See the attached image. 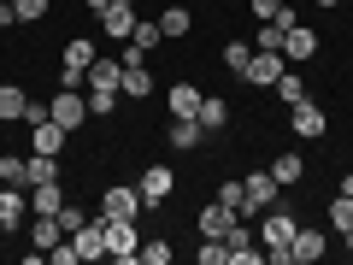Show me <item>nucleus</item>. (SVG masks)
<instances>
[{
	"label": "nucleus",
	"mask_w": 353,
	"mask_h": 265,
	"mask_svg": "<svg viewBox=\"0 0 353 265\" xmlns=\"http://www.w3.org/2000/svg\"><path fill=\"white\" fill-rule=\"evenodd\" d=\"M136 189H141V201H148V206H165L176 195V171H171V165H148Z\"/></svg>",
	"instance_id": "nucleus-4"
},
{
	"label": "nucleus",
	"mask_w": 353,
	"mask_h": 265,
	"mask_svg": "<svg viewBox=\"0 0 353 265\" xmlns=\"http://www.w3.org/2000/svg\"><path fill=\"white\" fill-rule=\"evenodd\" d=\"M24 218H30V195L18 189V183H0V224L24 230Z\"/></svg>",
	"instance_id": "nucleus-11"
},
{
	"label": "nucleus",
	"mask_w": 353,
	"mask_h": 265,
	"mask_svg": "<svg viewBox=\"0 0 353 265\" xmlns=\"http://www.w3.org/2000/svg\"><path fill=\"white\" fill-rule=\"evenodd\" d=\"M241 189H248V213H265V206L277 201L283 183H277L271 171H248V177H241ZM248 213H241V218H248Z\"/></svg>",
	"instance_id": "nucleus-10"
},
{
	"label": "nucleus",
	"mask_w": 353,
	"mask_h": 265,
	"mask_svg": "<svg viewBox=\"0 0 353 265\" xmlns=\"http://www.w3.org/2000/svg\"><path fill=\"white\" fill-rule=\"evenodd\" d=\"M136 6H106V12H101V30H106V36H112V41H130V36H136Z\"/></svg>",
	"instance_id": "nucleus-15"
},
{
	"label": "nucleus",
	"mask_w": 353,
	"mask_h": 265,
	"mask_svg": "<svg viewBox=\"0 0 353 265\" xmlns=\"http://www.w3.org/2000/svg\"><path fill=\"white\" fill-rule=\"evenodd\" d=\"M65 136H71V130H59L53 118H48V124H36V153H59Z\"/></svg>",
	"instance_id": "nucleus-28"
},
{
	"label": "nucleus",
	"mask_w": 353,
	"mask_h": 265,
	"mask_svg": "<svg viewBox=\"0 0 353 265\" xmlns=\"http://www.w3.org/2000/svg\"><path fill=\"white\" fill-rule=\"evenodd\" d=\"M24 106H30V95L18 83H0V118L12 124V118H24Z\"/></svg>",
	"instance_id": "nucleus-25"
},
{
	"label": "nucleus",
	"mask_w": 353,
	"mask_h": 265,
	"mask_svg": "<svg viewBox=\"0 0 353 265\" xmlns=\"http://www.w3.org/2000/svg\"><path fill=\"white\" fill-rule=\"evenodd\" d=\"M341 248H353V230H341Z\"/></svg>",
	"instance_id": "nucleus-43"
},
{
	"label": "nucleus",
	"mask_w": 353,
	"mask_h": 265,
	"mask_svg": "<svg viewBox=\"0 0 353 265\" xmlns=\"http://www.w3.org/2000/svg\"><path fill=\"white\" fill-rule=\"evenodd\" d=\"M101 59L94 53V41L88 36H77V41H65V59H59V88H83V77H88V65Z\"/></svg>",
	"instance_id": "nucleus-2"
},
{
	"label": "nucleus",
	"mask_w": 353,
	"mask_h": 265,
	"mask_svg": "<svg viewBox=\"0 0 353 265\" xmlns=\"http://www.w3.org/2000/svg\"><path fill=\"white\" fill-rule=\"evenodd\" d=\"M289 124H294V136H301V141H324V130H330V112H324L318 101H301V106L289 112Z\"/></svg>",
	"instance_id": "nucleus-7"
},
{
	"label": "nucleus",
	"mask_w": 353,
	"mask_h": 265,
	"mask_svg": "<svg viewBox=\"0 0 353 265\" xmlns=\"http://www.w3.org/2000/svg\"><path fill=\"white\" fill-rule=\"evenodd\" d=\"M283 71H289V59H283V53H253L248 71H241V83H248V88H271Z\"/></svg>",
	"instance_id": "nucleus-9"
},
{
	"label": "nucleus",
	"mask_w": 353,
	"mask_h": 265,
	"mask_svg": "<svg viewBox=\"0 0 353 265\" xmlns=\"http://www.w3.org/2000/svg\"><path fill=\"white\" fill-rule=\"evenodd\" d=\"M118 106H124V95H106V88H94V95H88V118H112Z\"/></svg>",
	"instance_id": "nucleus-31"
},
{
	"label": "nucleus",
	"mask_w": 353,
	"mask_h": 265,
	"mask_svg": "<svg viewBox=\"0 0 353 265\" xmlns=\"http://www.w3.org/2000/svg\"><path fill=\"white\" fill-rule=\"evenodd\" d=\"M194 124H201L206 136L230 130V101H218V95H201V112H194Z\"/></svg>",
	"instance_id": "nucleus-16"
},
{
	"label": "nucleus",
	"mask_w": 353,
	"mask_h": 265,
	"mask_svg": "<svg viewBox=\"0 0 353 265\" xmlns=\"http://www.w3.org/2000/svg\"><path fill=\"white\" fill-rule=\"evenodd\" d=\"M18 24V6H12V0H0V30H12Z\"/></svg>",
	"instance_id": "nucleus-39"
},
{
	"label": "nucleus",
	"mask_w": 353,
	"mask_h": 265,
	"mask_svg": "<svg viewBox=\"0 0 353 265\" xmlns=\"http://www.w3.org/2000/svg\"><path fill=\"white\" fill-rule=\"evenodd\" d=\"M248 59H253V41H224V65H230V71H248Z\"/></svg>",
	"instance_id": "nucleus-33"
},
{
	"label": "nucleus",
	"mask_w": 353,
	"mask_h": 265,
	"mask_svg": "<svg viewBox=\"0 0 353 265\" xmlns=\"http://www.w3.org/2000/svg\"><path fill=\"white\" fill-rule=\"evenodd\" d=\"M0 236H6V224H0Z\"/></svg>",
	"instance_id": "nucleus-44"
},
{
	"label": "nucleus",
	"mask_w": 353,
	"mask_h": 265,
	"mask_svg": "<svg viewBox=\"0 0 353 265\" xmlns=\"http://www.w3.org/2000/svg\"><path fill=\"white\" fill-rule=\"evenodd\" d=\"M236 218H241L236 206H224V201H206V206H201V236H224V230L236 224Z\"/></svg>",
	"instance_id": "nucleus-17"
},
{
	"label": "nucleus",
	"mask_w": 353,
	"mask_h": 265,
	"mask_svg": "<svg viewBox=\"0 0 353 265\" xmlns=\"http://www.w3.org/2000/svg\"><path fill=\"white\" fill-rule=\"evenodd\" d=\"M101 218H106V213H101ZM106 259L141 265V230H136V218H106Z\"/></svg>",
	"instance_id": "nucleus-1"
},
{
	"label": "nucleus",
	"mask_w": 353,
	"mask_h": 265,
	"mask_svg": "<svg viewBox=\"0 0 353 265\" xmlns=\"http://www.w3.org/2000/svg\"><path fill=\"white\" fill-rule=\"evenodd\" d=\"M53 177H59V153H30V189L53 183Z\"/></svg>",
	"instance_id": "nucleus-26"
},
{
	"label": "nucleus",
	"mask_w": 353,
	"mask_h": 265,
	"mask_svg": "<svg viewBox=\"0 0 353 265\" xmlns=\"http://www.w3.org/2000/svg\"><path fill=\"white\" fill-rule=\"evenodd\" d=\"M271 88H277V101H283V106H301V101H306V77H301V71H283Z\"/></svg>",
	"instance_id": "nucleus-24"
},
{
	"label": "nucleus",
	"mask_w": 353,
	"mask_h": 265,
	"mask_svg": "<svg viewBox=\"0 0 353 265\" xmlns=\"http://www.w3.org/2000/svg\"><path fill=\"white\" fill-rule=\"evenodd\" d=\"M83 6H88V12H106V6H112V0H83Z\"/></svg>",
	"instance_id": "nucleus-40"
},
{
	"label": "nucleus",
	"mask_w": 353,
	"mask_h": 265,
	"mask_svg": "<svg viewBox=\"0 0 353 265\" xmlns=\"http://www.w3.org/2000/svg\"><path fill=\"white\" fill-rule=\"evenodd\" d=\"M341 195H353V171H347V177H341Z\"/></svg>",
	"instance_id": "nucleus-41"
},
{
	"label": "nucleus",
	"mask_w": 353,
	"mask_h": 265,
	"mask_svg": "<svg viewBox=\"0 0 353 265\" xmlns=\"http://www.w3.org/2000/svg\"><path fill=\"white\" fill-rule=\"evenodd\" d=\"M159 30H165V41L189 36V12H183V6H165V12H159Z\"/></svg>",
	"instance_id": "nucleus-29"
},
{
	"label": "nucleus",
	"mask_w": 353,
	"mask_h": 265,
	"mask_svg": "<svg viewBox=\"0 0 353 265\" xmlns=\"http://www.w3.org/2000/svg\"><path fill=\"white\" fill-rule=\"evenodd\" d=\"M12 6H18L24 24H41V18H48V0H12Z\"/></svg>",
	"instance_id": "nucleus-36"
},
{
	"label": "nucleus",
	"mask_w": 353,
	"mask_h": 265,
	"mask_svg": "<svg viewBox=\"0 0 353 265\" xmlns=\"http://www.w3.org/2000/svg\"><path fill=\"white\" fill-rule=\"evenodd\" d=\"M48 118H53L59 130H83V118H88V101L77 95V88H59V95L48 101Z\"/></svg>",
	"instance_id": "nucleus-3"
},
{
	"label": "nucleus",
	"mask_w": 353,
	"mask_h": 265,
	"mask_svg": "<svg viewBox=\"0 0 353 265\" xmlns=\"http://www.w3.org/2000/svg\"><path fill=\"white\" fill-rule=\"evenodd\" d=\"M88 95H94V88H106V95H118V83H124V59H94L88 65Z\"/></svg>",
	"instance_id": "nucleus-14"
},
{
	"label": "nucleus",
	"mask_w": 353,
	"mask_h": 265,
	"mask_svg": "<svg viewBox=\"0 0 353 265\" xmlns=\"http://www.w3.org/2000/svg\"><path fill=\"white\" fill-rule=\"evenodd\" d=\"M318 6H324V12H336V6H341V0H318Z\"/></svg>",
	"instance_id": "nucleus-42"
},
{
	"label": "nucleus",
	"mask_w": 353,
	"mask_h": 265,
	"mask_svg": "<svg viewBox=\"0 0 353 265\" xmlns=\"http://www.w3.org/2000/svg\"><path fill=\"white\" fill-rule=\"evenodd\" d=\"M330 230H353V195H336V201H330Z\"/></svg>",
	"instance_id": "nucleus-30"
},
{
	"label": "nucleus",
	"mask_w": 353,
	"mask_h": 265,
	"mask_svg": "<svg viewBox=\"0 0 353 265\" xmlns=\"http://www.w3.org/2000/svg\"><path fill=\"white\" fill-rule=\"evenodd\" d=\"M201 141H206V130L194 124V118H171V148L176 153H194Z\"/></svg>",
	"instance_id": "nucleus-22"
},
{
	"label": "nucleus",
	"mask_w": 353,
	"mask_h": 265,
	"mask_svg": "<svg viewBox=\"0 0 353 265\" xmlns=\"http://www.w3.org/2000/svg\"><path fill=\"white\" fill-rule=\"evenodd\" d=\"M271 177H277L283 189H294V183L306 177V159L301 153H271Z\"/></svg>",
	"instance_id": "nucleus-21"
},
{
	"label": "nucleus",
	"mask_w": 353,
	"mask_h": 265,
	"mask_svg": "<svg viewBox=\"0 0 353 265\" xmlns=\"http://www.w3.org/2000/svg\"><path fill=\"white\" fill-rule=\"evenodd\" d=\"M53 242H65L59 218H41V213H36V224H30V265H41V253H48Z\"/></svg>",
	"instance_id": "nucleus-13"
},
{
	"label": "nucleus",
	"mask_w": 353,
	"mask_h": 265,
	"mask_svg": "<svg viewBox=\"0 0 353 265\" xmlns=\"http://www.w3.org/2000/svg\"><path fill=\"white\" fill-rule=\"evenodd\" d=\"M318 53V36L306 24H294V30H283V59H312Z\"/></svg>",
	"instance_id": "nucleus-18"
},
{
	"label": "nucleus",
	"mask_w": 353,
	"mask_h": 265,
	"mask_svg": "<svg viewBox=\"0 0 353 265\" xmlns=\"http://www.w3.org/2000/svg\"><path fill=\"white\" fill-rule=\"evenodd\" d=\"M118 95H124V106H130V101H148V95H153V71H148V59L124 65V83H118Z\"/></svg>",
	"instance_id": "nucleus-12"
},
{
	"label": "nucleus",
	"mask_w": 353,
	"mask_h": 265,
	"mask_svg": "<svg viewBox=\"0 0 353 265\" xmlns=\"http://www.w3.org/2000/svg\"><path fill=\"white\" fill-rule=\"evenodd\" d=\"M165 41V30H159V18H136V36H130V48H141L153 59V48Z\"/></svg>",
	"instance_id": "nucleus-23"
},
{
	"label": "nucleus",
	"mask_w": 353,
	"mask_h": 265,
	"mask_svg": "<svg viewBox=\"0 0 353 265\" xmlns=\"http://www.w3.org/2000/svg\"><path fill=\"white\" fill-rule=\"evenodd\" d=\"M248 6H253V18H259V24H265V18H271V12H277V6H283V0H248Z\"/></svg>",
	"instance_id": "nucleus-38"
},
{
	"label": "nucleus",
	"mask_w": 353,
	"mask_h": 265,
	"mask_svg": "<svg viewBox=\"0 0 353 265\" xmlns=\"http://www.w3.org/2000/svg\"><path fill=\"white\" fill-rule=\"evenodd\" d=\"M218 201L236 206V213H248V189H241V183H224V189H218Z\"/></svg>",
	"instance_id": "nucleus-37"
},
{
	"label": "nucleus",
	"mask_w": 353,
	"mask_h": 265,
	"mask_svg": "<svg viewBox=\"0 0 353 265\" xmlns=\"http://www.w3.org/2000/svg\"><path fill=\"white\" fill-rule=\"evenodd\" d=\"M253 53H283V30L271 24V18H265V24H259V36H253Z\"/></svg>",
	"instance_id": "nucleus-32"
},
{
	"label": "nucleus",
	"mask_w": 353,
	"mask_h": 265,
	"mask_svg": "<svg viewBox=\"0 0 353 265\" xmlns=\"http://www.w3.org/2000/svg\"><path fill=\"white\" fill-rule=\"evenodd\" d=\"M294 218L289 213H277V206H265V224H259V253H271V248H289L294 242Z\"/></svg>",
	"instance_id": "nucleus-5"
},
{
	"label": "nucleus",
	"mask_w": 353,
	"mask_h": 265,
	"mask_svg": "<svg viewBox=\"0 0 353 265\" xmlns=\"http://www.w3.org/2000/svg\"><path fill=\"white\" fill-rule=\"evenodd\" d=\"M83 224H88V213H83V206H71V201H65V206H59V230H65V236H77Z\"/></svg>",
	"instance_id": "nucleus-35"
},
{
	"label": "nucleus",
	"mask_w": 353,
	"mask_h": 265,
	"mask_svg": "<svg viewBox=\"0 0 353 265\" xmlns=\"http://www.w3.org/2000/svg\"><path fill=\"white\" fill-rule=\"evenodd\" d=\"M165 101H171V118H194V112H201V88H194V83H171Z\"/></svg>",
	"instance_id": "nucleus-20"
},
{
	"label": "nucleus",
	"mask_w": 353,
	"mask_h": 265,
	"mask_svg": "<svg viewBox=\"0 0 353 265\" xmlns=\"http://www.w3.org/2000/svg\"><path fill=\"white\" fill-rule=\"evenodd\" d=\"M0 183H18V189H30V159H18V153H0Z\"/></svg>",
	"instance_id": "nucleus-27"
},
{
	"label": "nucleus",
	"mask_w": 353,
	"mask_h": 265,
	"mask_svg": "<svg viewBox=\"0 0 353 265\" xmlns=\"http://www.w3.org/2000/svg\"><path fill=\"white\" fill-rule=\"evenodd\" d=\"M141 265H171V242H141Z\"/></svg>",
	"instance_id": "nucleus-34"
},
{
	"label": "nucleus",
	"mask_w": 353,
	"mask_h": 265,
	"mask_svg": "<svg viewBox=\"0 0 353 265\" xmlns=\"http://www.w3.org/2000/svg\"><path fill=\"white\" fill-rule=\"evenodd\" d=\"M141 206H148V201H141V189H130V183H112V189L101 195V213L106 218H141Z\"/></svg>",
	"instance_id": "nucleus-8"
},
{
	"label": "nucleus",
	"mask_w": 353,
	"mask_h": 265,
	"mask_svg": "<svg viewBox=\"0 0 353 265\" xmlns=\"http://www.w3.org/2000/svg\"><path fill=\"white\" fill-rule=\"evenodd\" d=\"M30 206H36L41 218H59V206H65V189H59V177H53V183H36V189H30Z\"/></svg>",
	"instance_id": "nucleus-19"
},
{
	"label": "nucleus",
	"mask_w": 353,
	"mask_h": 265,
	"mask_svg": "<svg viewBox=\"0 0 353 265\" xmlns=\"http://www.w3.org/2000/svg\"><path fill=\"white\" fill-rule=\"evenodd\" d=\"M324 248H330V230L318 224V230H294V242H289V265H312V259H324Z\"/></svg>",
	"instance_id": "nucleus-6"
}]
</instances>
